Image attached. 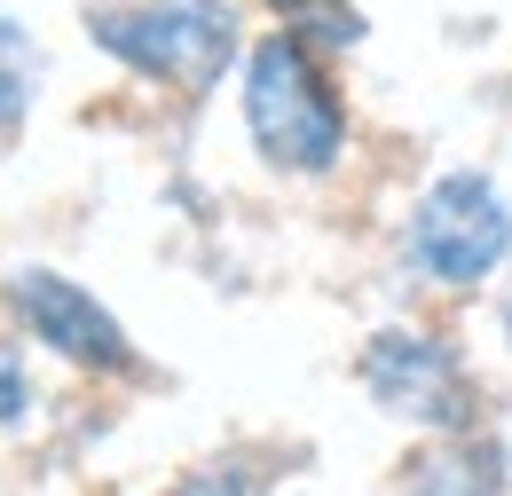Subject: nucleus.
I'll return each instance as SVG.
<instances>
[{"label":"nucleus","instance_id":"20e7f679","mask_svg":"<svg viewBox=\"0 0 512 496\" xmlns=\"http://www.w3.org/2000/svg\"><path fill=\"white\" fill-rule=\"evenodd\" d=\"M363 394L379 402L386 418L418 426V434H465L481 418V394H473V371L465 355L449 347L442 331L426 323H379L363 339Z\"/></svg>","mask_w":512,"mask_h":496},{"label":"nucleus","instance_id":"9b49d317","mask_svg":"<svg viewBox=\"0 0 512 496\" xmlns=\"http://www.w3.org/2000/svg\"><path fill=\"white\" fill-rule=\"evenodd\" d=\"M497 331H505V347H512V292H505V308H497Z\"/></svg>","mask_w":512,"mask_h":496},{"label":"nucleus","instance_id":"423d86ee","mask_svg":"<svg viewBox=\"0 0 512 496\" xmlns=\"http://www.w3.org/2000/svg\"><path fill=\"white\" fill-rule=\"evenodd\" d=\"M40 71H48L40 40H32L16 16H0V142H16V134H24L32 103H40Z\"/></svg>","mask_w":512,"mask_h":496},{"label":"nucleus","instance_id":"6e6552de","mask_svg":"<svg viewBox=\"0 0 512 496\" xmlns=\"http://www.w3.org/2000/svg\"><path fill=\"white\" fill-rule=\"evenodd\" d=\"M284 16L292 40H308L316 56H339V48H363V8L355 0H268Z\"/></svg>","mask_w":512,"mask_h":496},{"label":"nucleus","instance_id":"7ed1b4c3","mask_svg":"<svg viewBox=\"0 0 512 496\" xmlns=\"http://www.w3.org/2000/svg\"><path fill=\"white\" fill-rule=\"evenodd\" d=\"M512 260V205L505 189L473 166L457 174H434L418 189L410 221H402V268L418 284H442V292H473L489 284Z\"/></svg>","mask_w":512,"mask_h":496},{"label":"nucleus","instance_id":"f257e3e1","mask_svg":"<svg viewBox=\"0 0 512 496\" xmlns=\"http://www.w3.org/2000/svg\"><path fill=\"white\" fill-rule=\"evenodd\" d=\"M245 134L276 174H331L347 158V103L323 56L284 24L245 48Z\"/></svg>","mask_w":512,"mask_h":496},{"label":"nucleus","instance_id":"f03ea898","mask_svg":"<svg viewBox=\"0 0 512 496\" xmlns=\"http://www.w3.org/2000/svg\"><path fill=\"white\" fill-rule=\"evenodd\" d=\"M87 40L150 87L205 95L237 63V8L229 0H111L87 16Z\"/></svg>","mask_w":512,"mask_h":496},{"label":"nucleus","instance_id":"0eeeda50","mask_svg":"<svg viewBox=\"0 0 512 496\" xmlns=\"http://www.w3.org/2000/svg\"><path fill=\"white\" fill-rule=\"evenodd\" d=\"M505 489V449L481 441V449H449L434 465H418V481L402 496H497Z\"/></svg>","mask_w":512,"mask_h":496},{"label":"nucleus","instance_id":"39448f33","mask_svg":"<svg viewBox=\"0 0 512 496\" xmlns=\"http://www.w3.org/2000/svg\"><path fill=\"white\" fill-rule=\"evenodd\" d=\"M8 315H16V331L32 347H48L56 363H71L87 378H134L142 371L127 323L103 308L87 284H71L64 268H16L8 276Z\"/></svg>","mask_w":512,"mask_h":496},{"label":"nucleus","instance_id":"1a4fd4ad","mask_svg":"<svg viewBox=\"0 0 512 496\" xmlns=\"http://www.w3.org/2000/svg\"><path fill=\"white\" fill-rule=\"evenodd\" d=\"M174 496H268V489H260L253 465H237V457H213V465L182 473V481H174Z\"/></svg>","mask_w":512,"mask_h":496},{"label":"nucleus","instance_id":"9d476101","mask_svg":"<svg viewBox=\"0 0 512 496\" xmlns=\"http://www.w3.org/2000/svg\"><path fill=\"white\" fill-rule=\"evenodd\" d=\"M32 418V363L16 339H0V426H24Z\"/></svg>","mask_w":512,"mask_h":496}]
</instances>
